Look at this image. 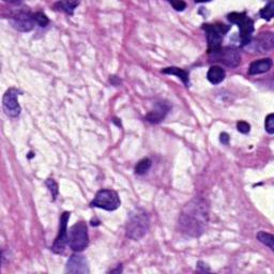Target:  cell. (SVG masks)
<instances>
[{"label":"cell","instance_id":"cell-15","mask_svg":"<svg viewBox=\"0 0 274 274\" xmlns=\"http://www.w3.org/2000/svg\"><path fill=\"white\" fill-rule=\"evenodd\" d=\"M225 76H226L225 70L221 67H218V65H213V67H211L207 73L208 80H209L210 83L213 85L221 84L222 81L225 79Z\"/></svg>","mask_w":274,"mask_h":274},{"label":"cell","instance_id":"cell-19","mask_svg":"<svg viewBox=\"0 0 274 274\" xmlns=\"http://www.w3.org/2000/svg\"><path fill=\"white\" fill-rule=\"evenodd\" d=\"M151 165H152V162L150 158H142V160L137 163V165L135 166V173L137 175H144L149 171Z\"/></svg>","mask_w":274,"mask_h":274},{"label":"cell","instance_id":"cell-5","mask_svg":"<svg viewBox=\"0 0 274 274\" xmlns=\"http://www.w3.org/2000/svg\"><path fill=\"white\" fill-rule=\"evenodd\" d=\"M211 61L220 62L228 68H237L241 62V54L235 47H220L209 53Z\"/></svg>","mask_w":274,"mask_h":274},{"label":"cell","instance_id":"cell-12","mask_svg":"<svg viewBox=\"0 0 274 274\" xmlns=\"http://www.w3.org/2000/svg\"><path fill=\"white\" fill-rule=\"evenodd\" d=\"M169 111H171V105L167 102H157L155 108L146 116V120L150 123H160L162 120L165 119Z\"/></svg>","mask_w":274,"mask_h":274},{"label":"cell","instance_id":"cell-13","mask_svg":"<svg viewBox=\"0 0 274 274\" xmlns=\"http://www.w3.org/2000/svg\"><path fill=\"white\" fill-rule=\"evenodd\" d=\"M274 46V37L270 31L261 32L256 38L253 44V48L258 53H267L270 52Z\"/></svg>","mask_w":274,"mask_h":274},{"label":"cell","instance_id":"cell-21","mask_svg":"<svg viewBox=\"0 0 274 274\" xmlns=\"http://www.w3.org/2000/svg\"><path fill=\"white\" fill-rule=\"evenodd\" d=\"M46 186L48 188L49 192H51V193H52L53 200H56V198L58 197V193H59V189H58L57 182L55 181L54 179H47L46 180Z\"/></svg>","mask_w":274,"mask_h":274},{"label":"cell","instance_id":"cell-24","mask_svg":"<svg viewBox=\"0 0 274 274\" xmlns=\"http://www.w3.org/2000/svg\"><path fill=\"white\" fill-rule=\"evenodd\" d=\"M237 129L240 133H243V134H246V133H249L250 131H251V125L248 123V122H245V121H240L237 123Z\"/></svg>","mask_w":274,"mask_h":274},{"label":"cell","instance_id":"cell-10","mask_svg":"<svg viewBox=\"0 0 274 274\" xmlns=\"http://www.w3.org/2000/svg\"><path fill=\"white\" fill-rule=\"evenodd\" d=\"M19 91L11 88L4 93L3 100H2V107L4 113L8 115L9 117H18L20 114V106L18 100Z\"/></svg>","mask_w":274,"mask_h":274},{"label":"cell","instance_id":"cell-17","mask_svg":"<svg viewBox=\"0 0 274 274\" xmlns=\"http://www.w3.org/2000/svg\"><path fill=\"white\" fill-rule=\"evenodd\" d=\"M78 4H79L78 1H60L55 4V7L58 8L59 10L64 11L67 14L73 15L74 10L76 9V7H78Z\"/></svg>","mask_w":274,"mask_h":274},{"label":"cell","instance_id":"cell-22","mask_svg":"<svg viewBox=\"0 0 274 274\" xmlns=\"http://www.w3.org/2000/svg\"><path fill=\"white\" fill-rule=\"evenodd\" d=\"M35 20H36L37 25H39L40 27H46L49 23L47 16L42 12L35 13Z\"/></svg>","mask_w":274,"mask_h":274},{"label":"cell","instance_id":"cell-27","mask_svg":"<svg viewBox=\"0 0 274 274\" xmlns=\"http://www.w3.org/2000/svg\"><path fill=\"white\" fill-rule=\"evenodd\" d=\"M220 140L223 145L229 144V135L227 133H222L220 136Z\"/></svg>","mask_w":274,"mask_h":274},{"label":"cell","instance_id":"cell-16","mask_svg":"<svg viewBox=\"0 0 274 274\" xmlns=\"http://www.w3.org/2000/svg\"><path fill=\"white\" fill-rule=\"evenodd\" d=\"M162 73L168 74V75H176L179 79L182 80V83L189 87L190 86V78H189V73L185 70L180 69L177 67H169L162 70Z\"/></svg>","mask_w":274,"mask_h":274},{"label":"cell","instance_id":"cell-20","mask_svg":"<svg viewBox=\"0 0 274 274\" xmlns=\"http://www.w3.org/2000/svg\"><path fill=\"white\" fill-rule=\"evenodd\" d=\"M261 19H264L266 20H271L274 14V3L271 1L268 3L264 9L260 10L259 12Z\"/></svg>","mask_w":274,"mask_h":274},{"label":"cell","instance_id":"cell-11","mask_svg":"<svg viewBox=\"0 0 274 274\" xmlns=\"http://www.w3.org/2000/svg\"><path fill=\"white\" fill-rule=\"evenodd\" d=\"M65 272L68 273H88V262L83 255L74 254L69 258L67 266H65Z\"/></svg>","mask_w":274,"mask_h":274},{"label":"cell","instance_id":"cell-25","mask_svg":"<svg viewBox=\"0 0 274 274\" xmlns=\"http://www.w3.org/2000/svg\"><path fill=\"white\" fill-rule=\"evenodd\" d=\"M171 4L176 11H183L186 8V3L184 1H171Z\"/></svg>","mask_w":274,"mask_h":274},{"label":"cell","instance_id":"cell-18","mask_svg":"<svg viewBox=\"0 0 274 274\" xmlns=\"http://www.w3.org/2000/svg\"><path fill=\"white\" fill-rule=\"evenodd\" d=\"M257 239H258L262 244L267 245L271 251L274 250V235L268 234L266 232H259L257 234Z\"/></svg>","mask_w":274,"mask_h":274},{"label":"cell","instance_id":"cell-26","mask_svg":"<svg viewBox=\"0 0 274 274\" xmlns=\"http://www.w3.org/2000/svg\"><path fill=\"white\" fill-rule=\"evenodd\" d=\"M197 270L201 271V272H209L210 271L209 268H208L207 265L204 264V262H202V261L197 262Z\"/></svg>","mask_w":274,"mask_h":274},{"label":"cell","instance_id":"cell-6","mask_svg":"<svg viewBox=\"0 0 274 274\" xmlns=\"http://www.w3.org/2000/svg\"><path fill=\"white\" fill-rule=\"evenodd\" d=\"M202 29L206 31L208 41V53L221 47V43L230 29V26L223 24H205Z\"/></svg>","mask_w":274,"mask_h":274},{"label":"cell","instance_id":"cell-2","mask_svg":"<svg viewBox=\"0 0 274 274\" xmlns=\"http://www.w3.org/2000/svg\"><path fill=\"white\" fill-rule=\"evenodd\" d=\"M150 226L149 216L145 210L136 208L128 216L125 235L132 240H140L148 233Z\"/></svg>","mask_w":274,"mask_h":274},{"label":"cell","instance_id":"cell-23","mask_svg":"<svg viewBox=\"0 0 274 274\" xmlns=\"http://www.w3.org/2000/svg\"><path fill=\"white\" fill-rule=\"evenodd\" d=\"M265 128H266L267 132L269 134L274 133V115L273 114L268 115V117L266 118V121H265Z\"/></svg>","mask_w":274,"mask_h":274},{"label":"cell","instance_id":"cell-1","mask_svg":"<svg viewBox=\"0 0 274 274\" xmlns=\"http://www.w3.org/2000/svg\"><path fill=\"white\" fill-rule=\"evenodd\" d=\"M209 223V208L205 199L195 197L183 208L179 217V228L190 237H200Z\"/></svg>","mask_w":274,"mask_h":274},{"label":"cell","instance_id":"cell-7","mask_svg":"<svg viewBox=\"0 0 274 274\" xmlns=\"http://www.w3.org/2000/svg\"><path fill=\"white\" fill-rule=\"evenodd\" d=\"M121 205L117 192L114 190H101L96 194L95 198L90 202L91 207L100 208L103 210L114 211L117 210Z\"/></svg>","mask_w":274,"mask_h":274},{"label":"cell","instance_id":"cell-3","mask_svg":"<svg viewBox=\"0 0 274 274\" xmlns=\"http://www.w3.org/2000/svg\"><path fill=\"white\" fill-rule=\"evenodd\" d=\"M227 20L232 24L238 25L240 30V41L241 45L246 46L252 43V38H253L254 32V21L250 19L245 12L238 13L233 12L227 15Z\"/></svg>","mask_w":274,"mask_h":274},{"label":"cell","instance_id":"cell-8","mask_svg":"<svg viewBox=\"0 0 274 274\" xmlns=\"http://www.w3.org/2000/svg\"><path fill=\"white\" fill-rule=\"evenodd\" d=\"M70 212H63L61 217H60V224H59V233L58 235L55 239V242L52 246V251L56 254H62L65 246L68 244L69 235H68V230L67 225L70 218Z\"/></svg>","mask_w":274,"mask_h":274},{"label":"cell","instance_id":"cell-14","mask_svg":"<svg viewBox=\"0 0 274 274\" xmlns=\"http://www.w3.org/2000/svg\"><path fill=\"white\" fill-rule=\"evenodd\" d=\"M272 68V60L270 58H265L252 62L249 69L250 75H257L266 73Z\"/></svg>","mask_w":274,"mask_h":274},{"label":"cell","instance_id":"cell-9","mask_svg":"<svg viewBox=\"0 0 274 274\" xmlns=\"http://www.w3.org/2000/svg\"><path fill=\"white\" fill-rule=\"evenodd\" d=\"M10 21L16 30L21 32H29L34 29L35 26L37 25L35 14H32L29 11L24 10L14 14L12 18H11Z\"/></svg>","mask_w":274,"mask_h":274},{"label":"cell","instance_id":"cell-4","mask_svg":"<svg viewBox=\"0 0 274 274\" xmlns=\"http://www.w3.org/2000/svg\"><path fill=\"white\" fill-rule=\"evenodd\" d=\"M69 246L74 252L84 251L89 243L88 228L85 222H78L71 227L69 232Z\"/></svg>","mask_w":274,"mask_h":274}]
</instances>
